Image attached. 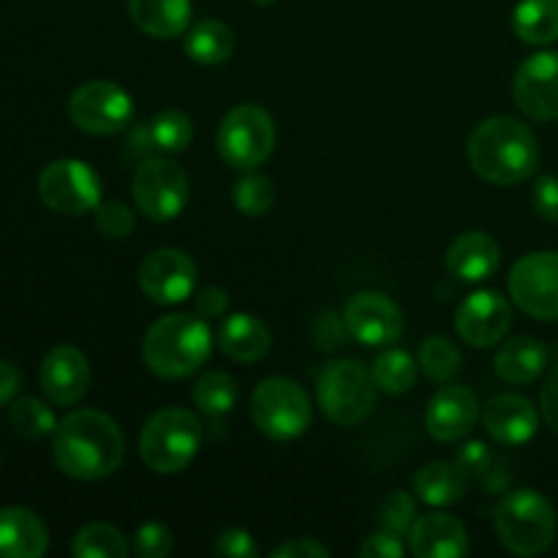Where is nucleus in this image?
<instances>
[{"instance_id":"de8ad7c7","label":"nucleus","mask_w":558,"mask_h":558,"mask_svg":"<svg viewBox=\"0 0 558 558\" xmlns=\"http://www.w3.org/2000/svg\"><path fill=\"white\" fill-rule=\"evenodd\" d=\"M22 387V376L9 360H0V407L11 403Z\"/></svg>"},{"instance_id":"2f4dec72","label":"nucleus","mask_w":558,"mask_h":558,"mask_svg":"<svg viewBox=\"0 0 558 558\" xmlns=\"http://www.w3.org/2000/svg\"><path fill=\"white\" fill-rule=\"evenodd\" d=\"M417 363L423 368V374L428 379L447 385V381L456 379L461 374V352H458L456 343L445 336H430L425 338L423 347H420Z\"/></svg>"},{"instance_id":"4468645a","label":"nucleus","mask_w":558,"mask_h":558,"mask_svg":"<svg viewBox=\"0 0 558 558\" xmlns=\"http://www.w3.org/2000/svg\"><path fill=\"white\" fill-rule=\"evenodd\" d=\"M512 98L526 118L558 120V49L523 60L512 80Z\"/></svg>"},{"instance_id":"e433bc0d","label":"nucleus","mask_w":558,"mask_h":558,"mask_svg":"<svg viewBox=\"0 0 558 558\" xmlns=\"http://www.w3.org/2000/svg\"><path fill=\"white\" fill-rule=\"evenodd\" d=\"M134 213L123 202H101L96 207V227L107 238H129L134 232Z\"/></svg>"},{"instance_id":"09e8293b","label":"nucleus","mask_w":558,"mask_h":558,"mask_svg":"<svg viewBox=\"0 0 558 558\" xmlns=\"http://www.w3.org/2000/svg\"><path fill=\"white\" fill-rule=\"evenodd\" d=\"M251 3H256V5H272V3H276V0H251Z\"/></svg>"},{"instance_id":"393cba45","label":"nucleus","mask_w":558,"mask_h":558,"mask_svg":"<svg viewBox=\"0 0 558 558\" xmlns=\"http://www.w3.org/2000/svg\"><path fill=\"white\" fill-rule=\"evenodd\" d=\"M129 16L145 36H183L191 27V0H129Z\"/></svg>"},{"instance_id":"c756f323","label":"nucleus","mask_w":558,"mask_h":558,"mask_svg":"<svg viewBox=\"0 0 558 558\" xmlns=\"http://www.w3.org/2000/svg\"><path fill=\"white\" fill-rule=\"evenodd\" d=\"M417 365L414 357L403 349H387L371 365V376H374L376 387L387 396H403L417 381Z\"/></svg>"},{"instance_id":"aec40b11","label":"nucleus","mask_w":558,"mask_h":558,"mask_svg":"<svg viewBox=\"0 0 558 558\" xmlns=\"http://www.w3.org/2000/svg\"><path fill=\"white\" fill-rule=\"evenodd\" d=\"M483 423L490 439H496L499 445H526L537 434L539 412L529 398L515 396V392H501L485 403Z\"/></svg>"},{"instance_id":"ea45409f","label":"nucleus","mask_w":558,"mask_h":558,"mask_svg":"<svg viewBox=\"0 0 558 558\" xmlns=\"http://www.w3.org/2000/svg\"><path fill=\"white\" fill-rule=\"evenodd\" d=\"M360 556L363 558H403L407 556V545H403L401 534L381 529V532L371 534V537L360 545Z\"/></svg>"},{"instance_id":"5701e85b","label":"nucleus","mask_w":558,"mask_h":558,"mask_svg":"<svg viewBox=\"0 0 558 558\" xmlns=\"http://www.w3.org/2000/svg\"><path fill=\"white\" fill-rule=\"evenodd\" d=\"M270 330L254 314H232L218 327V347L229 360L243 365L259 363L270 352Z\"/></svg>"},{"instance_id":"f3484780","label":"nucleus","mask_w":558,"mask_h":558,"mask_svg":"<svg viewBox=\"0 0 558 558\" xmlns=\"http://www.w3.org/2000/svg\"><path fill=\"white\" fill-rule=\"evenodd\" d=\"M480 420V403L469 387L445 385L428 403L425 412V430L430 439L441 445L466 439Z\"/></svg>"},{"instance_id":"c03bdc74","label":"nucleus","mask_w":558,"mask_h":558,"mask_svg":"<svg viewBox=\"0 0 558 558\" xmlns=\"http://www.w3.org/2000/svg\"><path fill=\"white\" fill-rule=\"evenodd\" d=\"M539 412L545 425L558 436V365L548 374L543 390H539Z\"/></svg>"},{"instance_id":"b1692460","label":"nucleus","mask_w":558,"mask_h":558,"mask_svg":"<svg viewBox=\"0 0 558 558\" xmlns=\"http://www.w3.org/2000/svg\"><path fill=\"white\" fill-rule=\"evenodd\" d=\"M545 368H548V347L532 336L505 341L494 357V371L507 385H532Z\"/></svg>"},{"instance_id":"f8f14e48","label":"nucleus","mask_w":558,"mask_h":558,"mask_svg":"<svg viewBox=\"0 0 558 558\" xmlns=\"http://www.w3.org/2000/svg\"><path fill=\"white\" fill-rule=\"evenodd\" d=\"M510 298L537 322H558V254L534 251L515 262L510 272Z\"/></svg>"},{"instance_id":"6e6552de","label":"nucleus","mask_w":558,"mask_h":558,"mask_svg":"<svg viewBox=\"0 0 558 558\" xmlns=\"http://www.w3.org/2000/svg\"><path fill=\"white\" fill-rule=\"evenodd\" d=\"M251 420L267 439H300L311 425V401L294 379L270 376L251 396Z\"/></svg>"},{"instance_id":"79ce46f5","label":"nucleus","mask_w":558,"mask_h":558,"mask_svg":"<svg viewBox=\"0 0 558 558\" xmlns=\"http://www.w3.org/2000/svg\"><path fill=\"white\" fill-rule=\"evenodd\" d=\"M347 336H349V330H347V322H343V316L338 319L336 314H330V311H327V314H322L319 319L314 322V341L319 349L341 347L343 338Z\"/></svg>"},{"instance_id":"473e14b6","label":"nucleus","mask_w":558,"mask_h":558,"mask_svg":"<svg viewBox=\"0 0 558 558\" xmlns=\"http://www.w3.org/2000/svg\"><path fill=\"white\" fill-rule=\"evenodd\" d=\"M147 134H150L153 147L174 156V153H183L191 145V140H194V123L180 109H163V112H158L150 120Z\"/></svg>"},{"instance_id":"a18cd8bd","label":"nucleus","mask_w":558,"mask_h":558,"mask_svg":"<svg viewBox=\"0 0 558 558\" xmlns=\"http://www.w3.org/2000/svg\"><path fill=\"white\" fill-rule=\"evenodd\" d=\"M272 558H327L330 556V550L325 548L322 543H316V539L305 537V539H289V543L278 545V548H272Z\"/></svg>"},{"instance_id":"dca6fc26","label":"nucleus","mask_w":558,"mask_h":558,"mask_svg":"<svg viewBox=\"0 0 558 558\" xmlns=\"http://www.w3.org/2000/svg\"><path fill=\"white\" fill-rule=\"evenodd\" d=\"M512 327V308L494 289H477L456 311V330L469 347L488 349L505 341Z\"/></svg>"},{"instance_id":"a878e982","label":"nucleus","mask_w":558,"mask_h":558,"mask_svg":"<svg viewBox=\"0 0 558 558\" xmlns=\"http://www.w3.org/2000/svg\"><path fill=\"white\" fill-rule=\"evenodd\" d=\"M469 490V477L458 463H425L414 474V494L428 507H450L461 501Z\"/></svg>"},{"instance_id":"412c9836","label":"nucleus","mask_w":558,"mask_h":558,"mask_svg":"<svg viewBox=\"0 0 558 558\" xmlns=\"http://www.w3.org/2000/svg\"><path fill=\"white\" fill-rule=\"evenodd\" d=\"M501 245L488 232H463L447 248V270L463 283H477L499 270Z\"/></svg>"},{"instance_id":"2eb2a0df","label":"nucleus","mask_w":558,"mask_h":558,"mask_svg":"<svg viewBox=\"0 0 558 558\" xmlns=\"http://www.w3.org/2000/svg\"><path fill=\"white\" fill-rule=\"evenodd\" d=\"M196 265L178 248H158L142 262L140 287L156 305H180L194 294Z\"/></svg>"},{"instance_id":"c85d7f7f","label":"nucleus","mask_w":558,"mask_h":558,"mask_svg":"<svg viewBox=\"0 0 558 558\" xmlns=\"http://www.w3.org/2000/svg\"><path fill=\"white\" fill-rule=\"evenodd\" d=\"M194 396V407L199 409L205 417L221 420L238 403V381L227 374V371H207L205 376H199L191 390Z\"/></svg>"},{"instance_id":"0eeeda50","label":"nucleus","mask_w":558,"mask_h":558,"mask_svg":"<svg viewBox=\"0 0 558 558\" xmlns=\"http://www.w3.org/2000/svg\"><path fill=\"white\" fill-rule=\"evenodd\" d=\"M216 147L218 156L240 172L262 167L276 150V123L270 112L259 104H240L229 109L218 125Z\"/></svg>"},{"instance_id":"6ab92c4d","label":"nucleus","mask_w":558,"mask_h":558,"mask_svg":"<svg viewBox=\"0 0 558 558\" xmlns=\"http://www.w3.org/2000/svg\"><path fill=\"white\" fill-rule=\"evenodd\" d=\"M409 550L417 558H463L469 554L466 526L450 512L417 515L409 532Z\"/></svg>"},{"instance_id":"ddd939ff","label":"nucleus","mask_w":558,"mask_h":558,"mask_svg":"<svg viewBox=\"0 0 558 558\" xmlns=\"http://www.w3.org/2000/svg\"><path fill=\"white\" fill-rule=\"evenodd\" d=\"M343 322L354 341L363 347H390L403 336V311L381 292H357L343 308Z\"/></svg>"},{"instance_id":"7ed1b4c3","label":"nucleus","mask_w":558,"mask_h":558,"mask_svg":"<svg viewBox=\"0 0 558 558\" xmlns=\"http://www.w3.org/2000/svg\"><path fill=\"white\" fill-rule=\"evenodd\" d=\"M213 352V332L199 314L161 316L142 343L147 371L161 379H185L207 363Z\"/></svg>"},{"instance_id":"423d86ee","label":"nucleus","mask_w":558,"mask_h":558,"mask_svg":"<svg viewBox=\"0 0 558 558\" xmlns=\"http://www.w3.org/2000/svg\"><path fill=\"white\" fill-rule=\"evenodd\" d=\"M376 381L371 371L357 360H332L325 365L316 385V398L330 423L357 425L371 414L376 403Z\"/></svg>"},{"instance_id":"49530a36","label":"nucleus","mask_w":558,"mask_h":558,"mask_svg":"<svg viewBox=\"0 0 558 558\" xmlns=\"http://www.w3.org/2000/svg\"><path fill=\"white\" fill-rule=\"evenodd\" d=\"M458 466H461L463 472L485 474V469L490 466L488 447H485L483 441H472V445H466L461 450V456H458Z\"/></svg>"},{"instance_id":"4c0bfd02","label":"nucleus","mask_w":558,"mask_h":558,"mask_svg":"<svg viewBox=\"0 0 558 558\" xmlns=\"http://www.w3.org/2000/svg\"><path fill=\"white\" fill-rule=\"evenodd\" d=\"M174 539L163 523H145L134 534V554L140 558H163L172 554Z\"/></svg>"},{"instance_id":"1a4fd4ad","label":"nucleus","mask_w":558,"mask_h":558,"mask_svg":"<svg viewBox=\"0 0 558 558\" xmlns=\"http://www.w3.org/2000/svg\"><path fill=\"white\" fill-rule=\"evenodd\" d=\"M131 191H134L136 210L158 223L178 218L191 199L185 169L163 156H150L136 167Z\"/></svg>"},{"instance_id":"7c9ffc66","label":"nucleus","mask_w":558,"mask_h":558,"mask_svg":"<svg viewBox=\"0 0 558 558\" xmlns=\"http://www.w3.org/2000/svg\"><path fill=\"white\" fill-rule=\"evenodd\" d=\"M71 554L76 558H123L129 554L123 532L109 523H87L71 539Z\"/></svg>"},{"instance_id":"39448f33","label":"nucleus","mask_w":558,"mask_h":558,"mask_svg":"<svg viewBox=\"0 0 558 558\" xmlns=\"http://www.w3.org/2000/svg\"><path fill=\"white\" fill-rule=\"evenodd\" d=\"M202 447V425L194 412L167 407L153 414L140 434V456L156 474H178Z\"/></svg>"},{"instance_id":"a211bd4d","label":"nucleus","mask_w":558,"mask_h":558,"mask_svg":"<svg viewBox=\"0 0 558 558\" xmlns=\"http://www.w3.org/2000/svg\"><path fill=\"white\" fill-rule=\"evenodd\" d=\"M41 390L58 407H76L90 387V365L76 347H54L41 363Z\"/></svg>"},{"instance_id":"9b49d317","label":"nucleus","mask_w":558,"mask_h":558,"mask_svg":"<svg viewBox=\"0 0 558 558\" xmlns=\"http://www.w3.org/2000/svg\"><path fill=\"white\" fill-rule=\"evenodd\" d=\"M38 196L60 216H82L101 205V180L90 163L60 158L47 163L38 174Z\"/></svg>"},{"instance_id":"37998d69","label":"nucleus","mask_w":558,"mask_h":558,"mask_svg":"<svg viewBox=\"0 0 558 558\" xmlns=\"http://www.w3.org/2000/svg\"><path fill=\"white\" fill-rule=\"evenodd\" d=\"M194 308L202 319H221L229 308V294L218 287H207L196 294Z\"/></svg>"},{"instance_id":"bb28decb","label":"nucleus","mask_w":558,"mask_h":558,"mask_svg":"<svg viewBox=\"0 0 558 558\" xmlns=\"http://www.w3.org/2000/svg\"><path fill=\"white\" fill-rule=\"evenodd\" d=\"M185 54H189L194 63L202 65H218L227 63L232 58L234 47H238V38H234L232 27L223 25L218 20H205L196 22L194 27L185 31Z\"/></svg>"},{"instance_id":"c9c22d12","label":"nucleus","mask_w":558,"mask_h":558,"mask_svg":"<svg viewBox=\"0 0 558 558\" xmlns=\"http://www.w3.org/2000/svg\"><path fill=\"white\" fill-rule=\"evenodd\" d=\"M414 521H417V507H414V499L403 490H396V494L385 496L379 507V526L387 529V532H396L401 537H409Z\"/></svg>"},{"instance_id":"f257e3e1","label":"nucleus","mask_w":558,"mask_h":558,"mask_svg":"<svg viewBox=\"0 0 558 558\" xmlns=\"http://www.w3.org/2000/svg\"><path fill=\"white\" fill-rule=\"evenodd\" d=\"M52 456L65 477L96 483L118 472L125 456V439L118 423L104 412L76 409L54 428Z\"/></svg>"},{"instance_id":"4be33fe9","label":"nucleus","mask_w":558,"mask_h":558,"mask_svg":"<svg viewBox=\"0 0 558 558\" xmlns=\"http://www.w3.org/2000/svg\"><path fill=\"white\" fill-rule=\"evenodd\" d=\"M49 548V532L36 512L25 507L0 510V556L41 558Z\"/></svg>"},{"instance_id":"20e7f679","label":"nucleus","mask_w":558,"mask_h":558,"mask_svg":"<svg viewBox=\"0 0 558 558\" xmlns=\"http://www.w3.org/2000/svg\"><path fill=\"white\" fill-rule=\"evenodd\" d=\"M499 543L515 556H539L554 545L558 518L554 505L537 490H512L494 512Z\"/></svg>"},{"instance_id":"cd10ccee","label":"nucleus","mask_w":558,"mask_h":558,"mask_svg":"<svg viewBox=\"0 0 558 558\" xmlns=\"http://www.w3.org/2000/svg\"><path fill=\"white\" fill-rule=\"evenodd\" d=\"M512 31L532 47L558 41V0H521L512 11Z\"/></svg>"},{"instance_id":"a19ab883","label":"nucleus","mask_w":558,"mask_h":558,"mask_svg":"<svg viewBox=\"0 0 558 558\" xmlns=\"http://www.w3.org/2000/svg\"><path fill=\"white\" fill-rule=\"evenodd\" d=\"M532 202L539 218L558 223V178H554V174L539 178L537 183H534Z\"/></svg>"},{"instance_id":"f03ea898","label":"nucleus","mask_w":558,"mask_h":558,"mask_svg":"<svg viewBox=\"0 0 558 558\" xmlns=\"http://www.w3.org/2000/svg\"><path fill=\"white\" fill-rule=\"evenodd\" d=\"M469 167L494 185H518L539 167V142L526 123L510 114L483 120L466 145Z\"/></svg>"},{"instance_id":"72a5a7b5","label":"nucleus","mask_w":558,"mask_h":558,"mask_svg":"<svg viewBox=\"0 0 558 558\" xmlns=\"http://www.w3.org/2000/svg\"><path fill=\"white\" fill-rule=\"evenodd\" d=\"M232 202L243 216L259 218L276 205V185L267 174L254 172V169H245L243 178L234 183L232 189Z\"/></svg>"},{"instance_id":"9d476101","label":"nucleus","mask_w":558,"mask_h":558,"mask_svg":"<svg viewBox=\"0 0 558 558\" xmlns=\"http://www.w3.org/2000/svg\"><path fill=\"white\" fill-rule=\"evenodd\" d=\"M69 118L85 134L112 136L129 129L134 118V101L118 82L90 80L71 93Z\"/></svg>"},{"instance_id":"58836bf2","label":"nucleus","mask_w":558,"mask_h":558,"mask_svg":"<svg viewBox=\"0 0 558 558\" xmlns=\"http://www.w3.org/2000/svg\"><path fill=\"white\" fill-rule=\"evenodd\" d=\"M213 554L223 558H254L259 554V548H256L254 537L245 529H227L213 543Z\"/></svg>"},{"instance_id":"f704fd0d","label":"nucleus","mask_w":558,"mask_h":558,"mask_svg":"<svg viewBox=\"0 0 558 558\" xmlns=\"http://www.w3.org/2000/svg\"><path fill=\"white\" fill-rule=\"evenodd\" d=\"M9 420L16 434L33 441L44 439V436H52L54 428H58L54 412L47 403L38 401V398H20V401L11 403Z\"/></svg>"}]
</instances>
